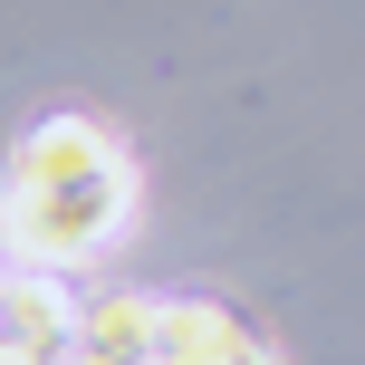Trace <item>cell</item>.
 <instances>
[{
	"label": "cell",
	"mask_w": 365,
	"mask_h": 365,
	"mask_svg": "<svg viewBox=\"0 0 365 365\" xmlns=\"http://www.w3.org/2000/svg\"><path fill=\"white\" fill-rule=\"evenodd\" d=\"M115 202H125V173H115V154L96 145L87 125H48L19 154V240H29V250H48V259L87 250L115 221Z\"/></svg>",
	"instance_id": "cell-1"
}]
</instances>
